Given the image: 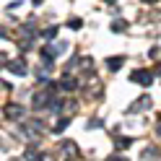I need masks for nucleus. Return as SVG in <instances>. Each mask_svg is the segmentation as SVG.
I'll use <instances>...</instances> for the list:
<instances>
[{
	"label": "nucleus",
	"mask_w": 161,
	"mask_h": 161,
	"mask_svg": "<svg viewBox=\"0 0 161 161\" xmlns=\"http://www.w3.org/2000/svg\"><path fill=\"white\" fill-rule=\"evenodd\" d=\"M122 63H125V57H112V60H107V68L114 73V70H119V68H122Z\"/></svg>",
	"instance_id": "20e7f679"
},
{
	"label": "nucleus",
	"mask_w": 161,
	"mask_h": 161,
	"mask_svg": "<svg viewBox=\"0 0 161 161\" xmlns=\"http://www.w3.org/2000/svg\"><path fill=\"white\" fill-rule=\"evenodd\" d=\"M13 161H18V158H13Z\"/></svg>",
	"instance_id": "2eb2a0df"
},
{
	"label": "nucleus",
	"mask_w": 161,
	"mask_h": 161,
	"mask_svg": "<svg viewBox=\"0 0 161 161\" xmlns=\"http://www.w3.org/2000/svg\"><path fill=\"white\" fill-rule=\"evenodd\" d=\"M143 3H158V0H143Z\"/></svg>",
	"instance_id": "ddd939ff"
},
{
	"label": "nucleus",
	"mask_w": 161,
	"mask_h": 161,
	"mask_svg": "<svg viewBox=\"0 0 161 161\" xmlns=\"http://www.w3.org/2000/svg\"><path fill=\"white\" fill-rule=\"evenodd\" d=\"M112 31H125V21H119V18L112 21Z\"/></svg>",
	"instance_id": "9d476101"
},
{
	"label": "nucleus",
	"mask_w": 161,
	"mask_h": 161,
	"mask_svg": "<svg viewBox=\"0 0 161 161\" xmlns=\"http://www.w3.org/2000/svg\"><path fill=\"white\" fill-rule=\"evenodd\" d=\"M109 161H125V156H112Z\"/></svg>",
	"instance_id": "f8f14e48"
},
{
	"label": "nucleus",
	"mask_w": 161,
	"mask_h": 161,
	"mask_svg": "<svg viewBox=\"0 0 161 161\" xmlns=\"http://www.w3.org/2000/svg\"><path fill=\"white\" fill-rule=\"evenodd\" d=\"M127 146H133V138H119L117 140V148H127Z\"/></svg>",
	"instance_id": "1a4fd4ad"
},
{
	"label": "nucleus",
	"mask_w": 161,
	"mask_h": 161,
	"mask_svg": "<svg viewBox=\"0 0 161 161\" xmlns=\"http://www.w3.org/2000/svg\"><path fill=\"white\" fill-rule=\"evenodd\" d=\"M70 125V117H63V119H60V122L55 125V130H52V133H63V130Z\"/></svg>",
	"instance_id": "0eeeda50"
},
{
	"label": "nucleus",
	"mask_w": 161,
	"mask_h": 161,
	"mask_svg": "<svg viewBox=\"0 0 161 161\" xmlns=\"http://www.w3.org/2000/svg\"><path fill=\"white\" fill-rule=\"evenodd\" d=\"M42 34H44V39H55V36H57V26H49V29H44Z\"/></svg>",
	"instance_id": "6e6552de"
},
{
	"label": "nucleus",
	"mask_w": 161,
	"mask_h": 161,
	"mask_svg": "<svg viewBox=\"0 0 161 161\" xmlns=\"http://www.w3.org/2000/svg\"><path fill=\"white\" fill-rule=\"evenodd\" d=\"M130 80H135V83H143V86H151V80H153V73H151V70H133V73H130Z\"/></svg>",
	"instance_id": "f257e3e1"
},
{
	"label": "nucleus",
	"mask_w": 161,
	"mask_h": 161,
	"mask_svg": "<svg viewBox=\"0 0 161 161\" xmlns=\"http://www.w3.org/2000/svg\"><path fill=\"white\" fill-rule=\"evenodd\" d=\"M109 3H114V0H109Z\"/></svg>",
	"instance_id": "4468645a"
},
{
	"label": "nucleus",
	"mask_w": 161,
	"mask_h": 161,
	"mask_svg": "<svg viewBox=\"0 0 161 161\" xmlns=\"http://www.w3.org/2000/svg\"><path fill=\"white\" fill-rule=\"evenodd\" d=\"M148 104H151V96H140L138 102L130 107V112H140V109H143V107H148Z\"/></svg>",
	"instance_id": "7ed1b4c3"
},
{
	"label": "nucleus",
	"mask_w": 161,
	"mask_h": 161,
	"mask_svg": "<svg viewBox=\"0 0 161 161\" xmlns=\"http://www.w3.org/2000/svg\"><path fill=\"white\" fill-rule=\"evenodd\" d=\"M24 112H21V107H16V104H11L8 107V112H5V117H11V119H18Z\"/></svg>",
	"instance_id": "39448f33"
},
{
	"label": "nucleus",
	"mask_w": 161,
	"mask_h": 161,
	"mask_svg": "<svg viewBox=\"0 0 161 161\" xmlns=\"http://www.w3.org/2000/svg\"><path fill=\"white\" fill-rule=\"evenodd\" d=\"M60 88H63V91H75V80H73V78H63Z\"/></svg>",
	"instance_id": "423d86ee"
},
{
	"label": "nucleus",
	"mask_w": 161,
	"mask_h": 161,
	"mask_svg": "<svg viewBox=\"0 0 161 161\" xmlns=\"http://www.w3.org/2000/svg\"><path fill=\"white\" fill-rule=\"evenodd\" d=\"M8 68H11V73H16V75H26V68H24L21 60H13V63H8Z\"/></svg>",
	"instance_id": "f03ea898"
},
{
	"label": "nucleus",
	"mask_w": 161,
	"mask_h": 161,
	"mask_svg": "<svg viewBox=\"0 0 161 161\" xmlns=\"http://www.w3.org/2000/svg\"><path fill=\"white\" fill-rule=\"evenodd\" d=\"M68 26H70V29H80V18H70Z\"/></svg>",
	"instance_id": "9b49d317"
}]
</instances>
